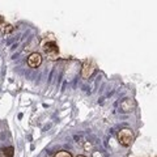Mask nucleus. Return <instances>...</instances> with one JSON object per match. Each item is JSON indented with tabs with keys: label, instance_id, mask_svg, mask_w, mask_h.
Listing matches in <instances>:
<instances>
[{
	"label": "nucleus",
	"instance_id": "7",
	"mask_svg": "<svg viewBox=\"0 0 157 157\" xmlns=\"http://www.w3.org/2000/svg\"><path fill=\"white\" fill-rule=\"evenodd\" d=\"M13 152H14L13 147H7V148L3 149V155H4V157H13V155H14Z\"/></svg>",
	"mask_w": 157,
	"mask_h": 157
},
{
	"label": "nucleus",
	"instance_id": "6",
	"mask_svg": "<svg viewBox=\"0 0 157 157\" xmlns=\"http://www.w3.org/2000/svg\"><path fill=\"white\" fill-rule=\"evenodd\" d=\"M128 104H131V100H130V98H126V100L121 104V109H122V111H131L132 107H130Z\"/></svg>",
	"mask_w": 157,
	"mask_h": 157
},
{
	"label": "nucleus",
	"instance_id": "9",
	"mask_svg": "<svg viewBox=\"0 0 157 157\" xmlns=\"http://www.w3.org/2000/svg\"><path fill=\"white\" fill-rule=\"evenodd\" d=\"M77 157H85V156H77Z\"/></svg>",
	"mask_w": 157,
	"mask_h": 157
},
{
	"label": "nucleus",
	"instance_id": "2",
	"mask_svg": "<svg viewBox=\"0 0 157 157\" xmlns=\"http://www.w3.org/2000/svg\"><path fill=\"white\" fill-rule=\"evenodd\" d=\"M42 50L47 56H50V59H56L59 55V48L58 45L54 41H47L42 45Z\"/></svg>",
	"mask_w": 157,
	"mask_h": 157
},
{
	"label": "nucleus",
	"instance_id": "5",
	"mask_svg": "<svg viewBox=\"0 0 157 157\" xmlns=\"http://www.w3.org/2000/svg\"><path fill=\"white\" fill-rule=\"evenodd\" d=\"M0 30L6 34H9V33L13 32V26L11 24H0Z\"/></svg>",
	"mask_w": 157,
	"mask_h": 157
},
{
	"label": "nucleus",
	"instance_id": "1",
	"mask_svg": "<svg viewBox=\"0 0 157 157\" xmlns=\"http://www.w3.org/2000/svg\"><path fill=\"white\" fill-rule=\"evenodd\" d=\"M118 141H119L121 145L123 147H128L132 144L134 141V132L130 128H122L118 132Z\"/></svg>",
	"mask_w": 157,
	"mask_h": 157
},
{
	"label": "nucleus",
	"instance_id": "3",
	"mask_svg": "<svg viewBox=\"0 0 157 157\" xmlns=\"http://www.w3.org/2000/svg\"><path fill=\"white\" fill-rule=\"evenodd\" d=\"M41 63H42V56L39 55V54L33 52V54L29 55V58H28V64L32 68L39 67V66H41Z\"/></svg>",
	"mask_w": 157,
	"mask_h": 157
},
{
	"label": "nucleus",
	"instance_id": "8",
	"mask_svg": "<svg viewBox=\"0 0 157 157\" xmlns=\"http://www.w3.org/2000/svg\"><path fill=\"white\" fill-rule=\"evenodd\" d=\"M54 157H72V155L70 153V152H67V151H60V152H58Z\"/></svg>",
	"mask_w": 157,
	"mask_h": 157
},
{
	"label": "nucleus",
	"instance_id": "4",
	"mask_svg": "<svg viewBox=\"0 0 157 157\" xmlns=\"http://www.w3.org/2000/svg\"><path fill=\"white\" fill-rule=\"evenodd\" d=\"M93 71H94V68H93V63L89 62V60H85L84 62V66H82V76H84L85 78L89 77Z\"/></svg>",
	"mask_w": 157,
	"mask_h": 157
}]
</instances>
